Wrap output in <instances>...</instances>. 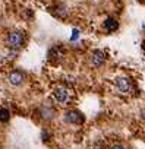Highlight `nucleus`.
<instances>
[{"mask_svg": "<svg viewBox=\"0 0 145 149\" xmlns=\"http://www.w3.org/2000/svg\"><path fill=\"white\" fill-rule=\"evenodd\" d=\"M24 42H25V35H24L22 31H18V29L11 31V32L8 34V37H6V44H8L11 48H13V50L21 48V47L24 45Z\"/></svg>", "mask_w": 145, "mask_h": 149, "instance_id": "obj_1", "label": "nucleus"}, {"mask_svg": "<svg viewBox=\"0 0 145 149\" xmlns=\"http://www.w3.org/2000/svg\"><path fill=\"white\" fill-rule=\"evenodd\" d=\"M64 121L69 123V124L78 126V124H84L85 117H84V114H82L81 111H78V110H67V111L64 113Z\"/></svg>", "mask_w": 145, "mask_h": 149, "instance_id": "obj_2", "label": "nucleus"}, {"mask_svg": "<svg viewBox=\"0 0 145 149\" xmlns=\"http://www.w3.org/2000/svg\"><path fill=\"white\" fill-rule=\"evenodd\" d=\"M114 85H116V89H117L120 94H130L132 89H133V85H132L130 79L126 78V76H119V78H116Z\"/></svg>", "mask_w": 145, "mask_h": 149, "instance_id": "obj_3", "label": "nucleus"}, {"mask_svg": "<svg viewBox=\"0 0 145 149\" xmlns=\"http://www.w3.org/2000/svg\"><path fill=\"white\" fill-rule=\"evenodd\" d=\"M106 60H107V56L101 50H94L91 54V58H90V61L94 67H101L106 63Z\"/></svg>", "mask_w": 145, "mask_h": 149, "instance_id": "obj_4", "label": "nucleus"}, {"mask_svg": "<svg viewBox=\"0 0 145 149\" xmlns=\"http://www.w3.org/2000/svg\"><path fill=\"white\" fill-rule=\"evenodd\" d=\"M53 95H54L56 101L60 102V104H66L67 100H69V91H67L64 86H59V88H56L54 92H53Z\"/></svg>", "mask_w": 145, "mask_h": 149, "instance_id": "obj_5", "label": "nucleus"}, {"mask_svg": "<svg viewBox=\"0 0 145 149\" xmlns=\"http://www.w3.org/2000/svg\"><path fill=\"white\" fill-rule=\"evenodd\" d=\"M24 79H25L24 73L19 72V70H13V72H11V74H9V82H11L12 85H15V86H19V85L24 82Z\"/></svg>", "mask_w": 145, "mask_h": 149, "instance_id": "obj_6", "label": "nucleus"}, {"mask_svg": "<svg viewBox=\"0 0 145 149\" xmlns=\"http://www.w3.org/2000/svg\"><path fill=\"white\" fill-rule=\"evenodd\" d=\"M64 54V48L62 45H54L50 51H48V57L50 60H60Z\"/></svg>", "mask_w": 145, "mask_h": 149, "instance_id": "obj_7", "label": "nucleus"}, {"mask_svg": "<svg viewBox=\"0 0 145 149\" xmlns=\"http://www.w3.org/2000/svg\"><path fill=\"white\" fill-rule=\"evenodd\" d=\"M103 26H104L106 31H109V32H114V31L119 29V22H117V19H114V18H107V19L104 21Z\"/></svg>", "mask_w": 145, "mask_h": 149, "instance_id": "obj_8", "label": "nucleus"}, {"mask_svg": "<svg viewBox=\"0 0 145 149\" xmlns=\"http://www.w3.org/2000/svg\"><path fill=\"white\" fill-rule=\"evenodd\" d=\"M51 12H53L54 16H57V18H60V19H63V18L67 16V8H66L64 5H57V6H54Z\"/></svg>", "mask_w": 145, "mask_h": 149, "instance_id": "obj_9", "label": "nucleus"}, {"mask_svg": "<svg viewBox=\"0 0 145 149\" xmlns=\"http://www.w3.org/2000/svg\"><path fill=\"white\" fill-rule=\"evenodd\" d=\"M11 118V111L8 108H0V121L2 123H8Z\"/></svg>", "mask_w": 145, "mask_h": 149, "instance_id": "obj_10", "label": "nucleus"}, {"mask_svg": "<svg viewBox=\"0 0 145 149\" xmlns=\"http://www.w3.org/2000/svg\"><path fill=\"white\" fill-rule=\"evenodd\" d=\"M110 149H127L123 143H114L113 146H110Z\"/></svg>", "mask_w": 145, "mask_h": 149, "instance_id": "obj_11", "label": "nucleus"}, {"mask_svg": "<svg viewBox=\"0 0 145 149\" xmlns=\"http://www.w3.org/2000/svg\"><path fill=\"white\" fill-rule=\"evenodd\" d=\"M72 32H74V34H72V37H70V41H75V40H78V37H79V31H78V29H74Z\"/></svg>", "mask_w": 145, "mask_h": 149, "instance_id": "obj_12", "label": "nucleus"}, {"mask_svg": "<svg viewBox=\"0 0 145 149\" xmlns=\"http://www.w3.org/2000/svg\"><path fill=\"white\" fill-rule=\"evenodd\" d=\"M139 2H145V0H139Z\"/></svg>", "mask_w": 145, "mask_h": 149, "instance_id": "obj_13", "label": "nucleus"}]
</instances>
